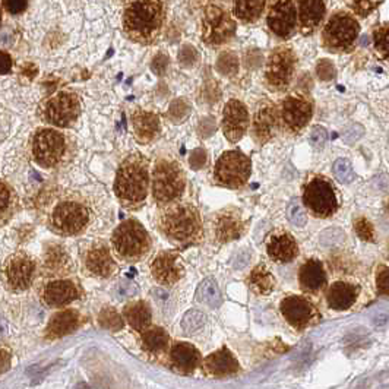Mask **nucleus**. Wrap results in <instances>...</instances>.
I'll return each mask as SVG.
<instances>
[{
  "label": "nucleus",
  "mask_w": 389,
  "mask_h": 389,
  "mask_svg": "<svg viewBox=\"0 0 389 389\" xmlns=\"http://www.w3.org/2000/svg\"><path fill=\"white\" fill-rule=\"evenodd\" d=\"M118 199L126 208H141L148 198L150 164L142 154L125 158L116 173L113 186Z\"/></svg>",
  "instance_id": "f257e3e1"
},
{
  "label": "nucleus",
  "mask_w": 389,
  "mask_h": 389,
  "mask_svg": "<svg viewBox=\"0 0 389 389\" xmlns=\"http://www.w3.org/2000/svg\"><path fill=\"white\" fill-rule=\"evenodd\" d=\"M158 229L174 245L189 248L199 245L204 239V227L197 206L179 204L166 208L158 217Z\"/></svg>",
  "instance_id": "f03ea898"
},
{
  "label": "nucleus",
  "mask_w": 389,
  "mask_h": 389,
  "mask_svg": "<svg viewBox=\"0 0 389 389\" xmlns=\"http://www.w3.org/2000/svg\"><path fill=\"white\" fill-rule=\"evenodd\" d=\"M164 20L163 2H131L123 12V29L132 41L147 45L158 37Z\"/></svg>",
  "instance_id": "7ed1b4c3"
},
{
  "label": "nucleus",
  "mask_w": 389,
  "mask_h": 389,
  "mask_svg": "<svg viewBox=\"0 0 389 389\" xmlns=\"http://www.w3.org/2000/svg\"><path fill=\"white\" fill-rule=\"evenodd\" d=\"M115 253L126 262H138L153 248V239L138 220H126L111 234Z\"/></svg>",
  "instance_id": "20e7f679"
},
{
  "label": "nucleus",
  "mask_w": 389,
  "mask_h": 389,
  "mask_svg": "<svg viewBox=\"0 0 389 389\" xmlns=\"http://www.w3.org/2000/svg\"><path fill=\"white\" fill-rule=\"evenodd\" d=\"M186 190V176L174 160L158 158L153 170V197L158 205L179 201Z\"/></svg>",
  "instance_id": "39448f33"
},
{
  "label": "nucleus",
  "mask_w": 389,
  "mask_h": 389,
  "mask_svg": "<svg viewBox=\"0 0 389 389\" xmlns=\"http://www.w3.org/2000/svg\"><path fill=\"white\" fill-rule=\"evenodd\" d=\"M360 34V24L348 12L334 13L322 31V43L332 53L351 52Z\"/></svg>",
  "instance_id": "423d86ee"
},
{
  "label": "nucleus",
  "mask_w": 389,
  "mask_h": 389,
  "mask_svg": "<svg viewBox=\"0 0 389 389\" xmlns=\"http://www.w3.org/2000/svg\"><path fill=\"white\" fill-rule=\"evenodd\" d=\"M80 116V99L76 92L60 91L40 107L43 122L56 127H71Z\"/></svg>",
  "instance_id": "0eeeda50"
},
{
  "label": "nucleus",
  "mask_w": 389,
  "mask_h": 389,
  "mask_svg": "<svg viewBox=\"0 0 389 389\" xmlns=\"http://www.w3.org/2000/svg\"><path fill=\"white\" fill-rule=\"evenodd\" d=\"M32 157L44 169L59 166L68 151V138L57 129L43 127L32 138Z\"/></svg>",
  "instance_id": "6e6552de"
},
{
  "label": "nucleus",
  "mask_w": 389,
  "mask_h": 389,
  "mask_svg": "<svg viewBox=\"0 0 389 389\" xmlns=\"http://www.w3.org/2000/svg\"><path fill=\"white\" fill-rule=\"evenodd\" d=\"M303 204L315 217H332L338 208V197L331 181L323 176H315L304 185Z\"/></svg>",
  "instance_id": "1a4fd4ad"
},
{
  "label": "nucleus",
  "mask_w": 389,
  "mask_h": 389,
  "mask_svg": "<svg viewBox=\"0 0 389 389\" xmlns=\"http://www.w3.org/2000/svg\"><path fill=\"white\" fill-rule=\"evenodd\" d=\"M252 173L250 158L239 150L225 151L214 167V179L220 186L239 189L245 186Z\"/></svg>",
  "instance_id": "9d476101"
},
{
  "label": "nucleus",
  "mask_w": 389,
  "mask_h": 389,
  "mask_svg": "<svg viewBox=\"0 0 389 389\" xmlns=\"http://www.w3.org/2000/svg\"><path fill=\"white\" fill-rule=\"evenodd\" d=\"M91 221L90 209L78 201L59 202L50 215L52 229L60 236H76L85 232Z\"/></svg>",
  "instance_id": "9b49d317"
},
{
  "label": "nucleus",
  "mask_w": 389,
  "mask_h": 389,
  "mask_svg": "<svg viewBox=\"0 0 389 389\" xmlns=\"http://www.w3.org/2000/svg\"><path fill=\"white\" fill-rule=\"evenodd\" d=\"M236 34V22L224 8L211 3L204 10L202 41L211 47L229 43Z\"/></svg>",
  "instance_id": "f8f14e48"
},
{
  "label": "nucleus",
  "mask_w": 389,
  "mask_h": 389,
  "mask_svg": "<svg viewBox=\"0 0 389 389\" xmlns=\"http://www.w3.org/2000/svg\"><path fill=\"white\" fill-rule=\"evenodd\" d=\"M296 64V53L290 47H277L267 62V84L274 90H285L295 76Z\"/></svg>",
  "instance_id": "ddd939ff"
},
{
  "label": "nucleus",
  "mask_w": 389,
  "mask_h": 389,
  "mask_svg": "<svg viewBox=\"0 0 389 389\" xmlns=\"http://www.w3.org/2000/svg\"><path fill=\"white\" fill-rule=\"evenodd\" d=\"M313 106L300 94L287 95L281 106V120L287 131L297 134L311 122Z\"/></svg>",
  "instance_id": "4468645a"
},
{
  "label": "nucleus",
  "mask_w": 389,
  "mask_h": 389,
  "mask_svg": "<svg viewBox=\"0 0 389 389\" xmlns=\"http://www.w3.org/2000/svg\"><path fill=\"white\" fill-rule=\"evenodd\" d=\"M297 3L295 2H274L271 3L267 25L275 36L288 40L295 36L297 28Z\"/></svg>",
  "instance_id": "2eb2a0df"
},
{
  "label": "nucleus",
  "mask_w": 389,
  "mask_h": 389,
  "mask_svg": "<svg viewBox=\"0 0 389 389\" xmlns=\"http://www.w3.org/2000/svg\"><path fill=\"white\" fill-rule=\"evenodd\" d=\"M5 275L10 290L24 291L34 280L36 261L24 252L15 253L6 261Z\"/></svg>",
  "instance_id": "dca6fc26"
},
{
  "label": "nucleus",
  "mask_w": 389,
  "mask_h": 389,
  "mask_svg": "<svg viewBox=\"0 0 389 389\" xmlns=\"http://www.w3.org/2000/svg\"><path fill=\"white\" fill-rule=\"evenodd\" d=\"M281 313L291 327L304 330L319 318L313 303L303 296H288L281 302Z\"/></svg>",
  "instance_id": "f3484780"
},
{
  "label": "nucleus",
  "mask_w": 389,
  "mask_h": 389,
  "mask_svg": "<svg viewBox=\"0 0 389 389\" xmlns=\"http://www.w3.org/2000/svg\"><path fill=\"white\" fill-rule=\"evenodd\" d=\"M249 110L239 100H230L222 111V132L230 142H239L249 127Z\"/></svg>",
  "instance_id": "a211bd4d"
},
{
  "label": "nucleus",
  "mask_w": 389,
  "mask_h": 389,
  "mask_svg": "<svg viewBox=\"0 0 389 389\" xmlns=\"http://www.w3.org/2000/svg\"><path fill=\"white\" fill-rule=\"evenodd\" d=\"M280 113L272 101L259 103L252 122V135L257 143H267L277 132Z\"/></svg>",
  "instance_id": "6ab92c4d"
},
{
  "label": "nucleus",
  "mask_w": 389,
  "mask_h": 389,
  "mask_svg": "<svg viewBox=\"0 0 389 389\" xmlns=\"http://www.w3.org/2000/svg\"><path fill=\"white\" fill-rule=\"evenodd\" d=\"M151 272L161 285H174L183 275L181 255L174 250L160 252L151 264Z\"/></svg>",
  "instance_id": "aec40b11"
},
{
  "label": "nucleus",
  "mask_w": 389,
  "mask_h": 389,
  "mask_svg": "<svg viewBox=\"0 0 389 389\" xmlns=\"http://www.w3.org/2000/svg\"><path fill=\"white\" fill-rule=\"evenodd\" d=\"M246 232V222L243 220L240 211L224 209L215 215L214 233L220 243H229L240 239Z\"/></svg>",
  "instance_id": "412c9836"
},
{
  "label": "nucleus",
  "mask_w": 389,
  "mask_h": 389,
  "mask_svg": "<svg viewBox=\"0 0 389 389\" xmlns=\"http://www.w3.org/2000/svg\"><path fill=\"white\" fill-rule=\"evenodd\" d=\"M84 262L90 274L101 278L110 277L118 269V265L115 259H113L106 241H97L91 245L84 256Z\"/></svg>",
  "instance_id": "4be33fe9"
},
{
  "label": "nucleus",
  "mask_w": 389,
  "mask_h": 389,
  "mask_svg": "<svg viewBox=\"0 0 389 389\" xmlns=\"http://www.w3.org/2000/svg\"><path fill=\"white\" fill-rule=\"evenodd\" d=\"M267 253L274 262H293L299 255L296 239L284 230L272 232L267 239Z\"/></svg>",
  "instance_id": "5701e85b"
},
{
  "label": "nucleus",
  "mask_w": 389,
  "mask_h": 389,
  "mask_svg": "<svg viewBox=\"0 0 389 389\" xmlns=\"http://www.w3.org/2000/svg\"><path fill=\"white\" fill-rule=\"evenodd\" d=\"M360 285L353 281L338 280L332 283L327 291V303L332 311L344 312L358 303L360 296Z\"/></svg>",
  "instance_id": "b1692460"
},
{
  "label": "nucleus",
  "mask_w": 389,
  "mask_h": 389,
  "mask_svg": "<svg viewBox=\"0 0 389 389\" xmlns=\"http://www.w3.org/2000/svg\"><path fill=\"white\" fill-rule=\"evenodd\" d=\"M79 288L72 280L50 281L43 291V300L50 307H62L79 299Z\"/></svg>",
  "instance_id": "393cba45"
},
{
  "label": "nucleus",
  "mask_w": 389,
  "mask_h": 389,
  "mask_svg": "<svg viewBox=\"0 0 389 389\" xmlns=\"http://www.w3.org/2000/svg\"><path fill=\"white\" fill-rule=\"evenodd\" d=\"M299 283L306 293H318L328 283L327 271L319 259H307L299 269Z\"/></svg>",
  "instance_id": "a878e982"
},
{
  "label": "nucleus",
  "mask_w": 389,
  "mask_h": 389,
  "mask_svg": "<svg viewBox=\"0 0 389 389\" xmlns=\"http://www.w3.org/2000/svg\"><path fill=\"white\" fill-rule=\"evenodd\" d=\"M297 8L300 32L304 36H311L325 18L327 5L320 0H302L297 2Z\"/></svg>",
  "instance_id": "bb28decb"
},
{
  "label": "nucleus",
  "mask_w": 389,
  "mask_h": 389,
  "mask_svg": "<svg viewBox=\"0 0 389 389\" xmlns=\"http://www.w3.org/2000/svg\"><path fill=\"white\" fill-rule=\"evenodd\" d=\"M43 268L44 274L48 277H56V275H64L72 271L71 256L62 245L50 243L47 245L43 253Z\"/></svg>",
  "instance_id": "cd10ccee"
},
{
  "label": "nucleus",
  "mask_w": 389,
  "mask_h": 389,
  "mask_svg": "<svg viewBox=\"0 0 389 389\" xmlns=\"http://www.w3.org/2000/svg\"><path fill=\"white\" fill-rule=\"evenodd\" d=\"M132 126L136 139L141 143H148L154 141L161 131L160 118L153 111L138 108L132 113Z\"/></svg>",
  "instance_id": "c85d7f7f"
},
{
  "label": "nucleus",
  "mask_w": 389,
  "mask_h": 389,
  "mask_svg": "<svg viewBox=\"0 0 389 389\" xmlns=\"http://www.w3.org/2000/svg\"><path fill=\"white\" fill-rule=\"evenodd\" d=\"M205 372L209 375L214 376H227V375H233L239 370V363L236 360L234 355L227 350V348H221L218 351H215L214 354L208 355L204 363Z\"/></svg>",
  "instance_id": "c756f323"
},
{
  "label": "nucleus",
  "mask_w": 389,
  "mask_h": 389,
  "mask_svg": "<svg viewBox=\"0 0 389 389\" xmlns=\"http://www.w3.org/2000/svg\"><path fill=\"white\" fill-rule=\"evenodd\" d=\"M78 327H79V313L72 309L63 311L60 313H56L50 319V322H48L45 337L48 339L62 338L64 335L73 332Z\"/></svg>",
  "instance_id": "7c9ffc66"
},
{
  "label": "nucleus",
  "mask_w": 389,
  "mask_h": 389,
  "mask_svg": "<svg viewBox=\"0 0 389 389\" xmlns=\"http://www.w3.org/2000/svg\"><path fill=\"white\" fill-rule=\"evenodd\" d=\"M170 355H171L173 365L179 370L185 372V374H189V372H192L194 367H197L199 365V359H201L199 351L192 344H188V343L176 344L171 348Z\"/></svg>",
  "instance_id": "2f4dec72"
},
{
  "label": "nucleus",
  "mask_w": 389,
  "mask_h": 389,
  "mask_svg": "<svg viewBox=\"0 0 389 389\" xmlns=\"http://www.w3.org/2000/svg\"><path fill=\"white\" fill-rule=\"evenodd\" d=\"M123 315H125L126 320L129 322V325L139 332L148 330L151 325L153 313H151L150 306L145 302L129 303L127 306H125Z\"/></svg>",
  "instance_id": "473e14b6"
},
{
  "label": "nucleus",
  "mask_w": 389,
  "mask_h": 389,
  "mask_svg": "<svg viewBox=\"0 0 389 389\" xmlns=\"http://www.w3.org/2000/svg\"><path fill=\"white\" fill-rule=\"evenodd\" d=\"M249 287L256 295H269L275 287V280L274 275L265 268V265H257L256 268L252 269L249 278H248Z\"/></svg>",
  "instance_id": "72a5a7b5"
},
{
  "label": "nucleus",
  "mask_w": 389,
  "mask_h": 389,
  "mask_svg": "<svg viewBox=\"0 0 389 389\" xmlns=\"http://www.w3.org/2000/svg\"><path fill=\"white\" fill-rule=\"evenodd\" d=\"M194 299L205 306L213 307V309H217V307L221 306V303H222L221 290H220L218 284L215 283V280H213V278H205L198 285Z\"/></svg>",
  "instance_id": "f704fd0d"
},
{
  "label": "nucleus",
  "mask_w": 389,
  "mask_h": 389,
  "mask_svg": "<svg viewBox=\"0 0 389 389\" xmlns=\"http://www.w3.org/2000/svg\"><path fill=\"white\" fill-rule=\"evenodd\" d=\"M169 344V335L163 328H151L142 335V346L148 353L158 354L164 351Z\"/></svg>",
  "instance_id": "c9c22d12"
},
{
  "label": "nucleus",
  "mask_w": 389,
  "mask_h": 389,
  "mask_svg": "<svg viewBox=\"0 0 389 389\" xmlns=\"http://www.w3.org/2000/svg\"><path fill=\"white\" fill-rule=\"evenodd\" d=\"M265 2H236L234 3V15L240 21L245 22H255L265 9Z\"/></svg>",
  "instance_id": "e433bc0d"
},
{
  "label": "nucleus",
  "mask_w": 389,
  "mask_h": 389,
  "mask_svg": "<svg viewBox=\"0 0 389 389\" xmlns=\"http://www.w3.org/2000/svg\"><path fill=\"white\" fill-rule=\"evenodd\" d=\"M239 66H240V63H239V57L234 52H229V50H225L222 52L218 59H217V63H215V68L217 71L222 75V76H227V78H233L239 73Z\"/></svg>",
  "instance_id": "4c0bfd02"
},
{
  "label": "nucleus",
  "mask_w": 389,
  "mask_h": 389,
  "mask_svg": "<svg viewBox=\"0 0 389 389\" xmlns=\"http://www.w3.org/2000/svg\"><path fill=\"white\" fill-rule=\"evenodd\" d=\"M192 113V106L186 99H176L171 101L167 110V118L171 123L181 125L189 119Z\"/></svg>",
  "instance_id": "58836bf2"
},
{
  "label": "nucleus",
  "mask_w": 389,
  "mask_h": 389,
  "mask_svg": "<svg viewBox=\"0 0 389 389\" xmlns=\"http://www.w3.org/2000/svg\"><path fill=\"white\" fill-rule=\"evenodd\" d=\"M374 45L379 56L389 62V22L381 24L374 29Z\"/></svg>",
  "instance_id": "ea45409f"
},
{
  "label": "nucleus",
  "mask_w": 389,
  "mask_h": 389,
  "mask_svg": "<svg viewBox=\"0 0 389 389\" xmlns=\"http://www.w3.org/2000/svg\"><path fill=\"white\" fill-rule=\"evenodd\" d=\"M99 323H100L101 328L113 331V332L120 331L125 327L122 316L115 309H113V307H106V309H103L100 312Z\"/></svg>",
  "instance_id": "a19ab883"
},
{
  "label": "nucleus",
  "mask_w": 389,
  "mask_h": 389,
  "mask_svg": "<svg viewBox=\"0 0 389 389\" xmlns=\"http://www.w3.org/2000/svg\"><path fill=\"white\" fill-rule=\"evenodd\" d=\"M206 323V316L201 311H189L182 319V330L186 334H194L202 330Z\"/></svg>",
  "instance_id": "79ce46f5"
},
{
  "label": "nucleus",
  "mask_w": 389,
  "mask_h": 389,
  "mask_svg": "<svg viewBox=\"0 0 389 389\" xmlns=\"http://www.w3.org/2000/svg\"><path fill=\"white\" fill-rule=\"evenodd\" d=\"M201 55L192 44H185L179 52V63L186 69H192L199 63Z\"/></svg>",
  "instance_id": "37998d69"
},
{
  "label": "nucleus",
  "mask_w": 389,
  "mask_h": 389,
  "mask_svg": "<svg viewBox=\"0 0 389 389\" xmlns=\"http://www.w3.org/2000/svg\"><path fill=\"white\" fill-rule=\"evenodd\" d=\"M375 285L379 296H389V267L379 265L375 272Z\"/></svg>",
  "instance_id": "c03bdc74"
},
{
  "label": "nucleus",
  "mask_w": 389,
  "mask_h": 389,
  "mask_svg": "<svg viewBox=\"0 0 389 389\" xmlns=\"http://www.w3.org/2000/svg\"><path fill=\"white\" fill-rule=\"evenodd\" d=\"M354 230L363 241H374L375 240V229L367 218L360 217L354 222Z\"/></svg>",
  "instance_id": "a18cd8bd"
},
{
  "label": "nucleus",
  "mask_w": 389,
  "mask_h": 389,
  "mask_svg": "<svg viewBox=\"0 0 389 389\" xmlns=\"http://www.w3.org/2000/svg\"><path fill=\"white\" fill-rule=\"evenodd\" d=\"M316 75L320 80H325V83H328V80H332L337 75L334 63L331 60H327V59L319 60L318 64H316Z\"/></svg>",
  "instance_id": "49530a36"
},
{
  "label": "nucleus",
  "mask_w": 389,
  "mask_h": 389,
  "mask_svg": "<svg viewBox=\"0 0 389 389\" xmlns=\"http://www.w3.org/2000/svg\"><path fill=\"white\" fill-rule=\"evenodd\" d=\"M334 173L338 177V181H341L344 183H348L353 179V170L351 166L347 160L341 158V160H337L335 164H334Z\"/></svg>",
  "instance_id": "de8ad7c7"
},
{
  "label": "nucleus",
  "mask_w": 389,
  "mask_h": 389,
  "mask_svg": "<svg viewBox=\"0 0 389 389\" xmlns=\"http://www.w3.org/2000/svg\"><path fill=\"white\" fill-rule=\"evenodd\" d=\"M208 163V153L204 148L193 150L189 155V166L192 170H202Z\"/></svg>",
  "instance_id": "09e8293b"
},
{
  "label": "nucleus",
  "mask_w": 389,
  "mask_h": 389,
  "mask_svg": "<svg viewBox=\"0 0 389 389\" xmlns=\"http://www.w3.org/2000/svg\"><path fill=\"white\" fill-rule=\"evenodd\" d=\"M217 131V122H215V118L213 116H205L199 120L198 123V134L201 138L206 139L209 136H213Z\"/></svg>",
  "instance_id": "8fccbe9b"
},
{
  "label": "nucleus",
  "mask_w": 389,
  "mask_h": 389,
  "mask_svg": "<svg viewBox=\"0 0 389 389\" xmlns=\"http://www.w3.org/2000/svg\"><path fill=\"white\" fill-rule=\"evenodd\" d=\"M115 291L119 299H129V297H134L139 291V288L135 283L129 281V280H123V281L118 283Z\"/></svg>",
  "instance_id": "3c124183"
},
{
  "label": "nucleus",
  "mask_w": 389,
  "mask_h": 389,
  "mask_svg": "<svg viewBox=\"0 0 389 389\" xmlns=\"http://www.w3.org/2000/svg\"><path fill=\"white\" fill-rule=\"evenodd\" d=\"M287 215H288V220L293 222L295 225H297V227H303L306 224V213H304V209L296 201L288 206Z\"/></svg>",
  "instance_id": "603ef678"
},
{
  "label": "nucleus",
  "mask_w": 389,
  "mask_h": 389,
  "mask_svg": "<svg viewBox=\"0 0 389 389\" xmlns=\"http://www.w3.org/2000/svg\"><path fill=\"white\" fill-rule=\"evenodd\" d=\"M381 3L379 2H348L347 6L353 9L354 13H358L359 16H362V18H365V16H367L369 13L374 12Z\"/></svg>",
  "instance_id": "864d4df0"
},
{
  "label": "nucleus",
  "mask_w": 389,
  "mask_h": 389,
  "mask_svg": "<svg viewBox=\"0 0 389 389\" xmlns=\"http://www.w3.org/2000/svg\"><path fill=\"white\" fill-rule=\"evenodd\" d=\"M169 64H170L169 56L166 53H158L151 62V71L158 76H163L167 72Z\"/></svg>",
  "instance_id": "5fc2aeb1"
},
{
  "label": "nucleus",
  "mask_w": 389,
  "mask_h": 389,
  "mask_svg": "<svg viewBox=\"0 0 389 389\" xmlns=\"http://www.w3.org/2000/svg\"><path fill=\"white\" fill-rule=\"evenodd\" d=\"M15 202V194L12 192L10 188H8V185L2 183V199H0V209H2V218H6V213L10 211V208L13 206Z\"/></svg>",
  "instance_id": "6e6d98bb"
},
{
  "label": "nucleus",
  "mask_w": 389,
  "mask_h": 389,
  "mask_svg": "<svg viewBox=\"0 0 389 389\" xmlns=\"http://www.w3.org/2000/svg\"><path fill=\"white\" fill-rule=\"evenodd\" d=\"M2 6L9 13L18 15V13H22L24 10H27L28 2H25V0H5V2H2Z\"/></svg>",
  "instance_id": "4d7b16f0"
},
{
  "label": "nucleus",
  "mask_w": 389,
  "mask_h": 389,
  "mask_svg": "<svg viewBox=\"0 0 389 389\" xmlns=\"http://www.w3.org/2000/svg\"><path fill=\"white\" fill-rule=\"evenodd\" d=\"M327 138H328V135H327V131H325V129L320 127V126H318V127H315L313 131H312V135H311V142H312L313 147H316V148H322V145L325 143Z\"/></svg>",
  "instance_id": "13d9d810"
},
{
  "label": "nucleus",
  "mask_w": 389,
  "mask_h": 389,
  "mask_svg": "<svg viewBox=\"0 0 389 389\" xmlns=\"http://www.w3.org/2000/svg\"><path fill=\"white\" fill-rule=\"evenodd\" d=\"M12 69V59L10 55L5 50H2V75L9 73Z\"/></svg>",
  "instance_id": "bf43d9fd"
},
{
  "label": "nucleus",
  "mask_w": 389,
  "mask_h": 389,
  "mask_svg": "<svg viewBox=\"0 0 389 389\" xmlns=\"http://www.w3.org/2000/svg\"><path fill=\"white\" fill-rule=\"evenodd\" d=\"M2 374H5V372L9 369L10 366V354L8 351H2Z\"/></svg>",
  "instance_id": "052dcab7"
},
{
  "label": "nucleus",
  "mask_w": 389,
  "mask_h": 389,
  "mask_svg": "<svg viewBox=\"0 0 389 389\" xmlns=\"http://www.w3.org/2000/svg\"><path fill=\"white\" fill-rule=\"evenodd\" d=\"M76 389H91L87 383H79L78 386H76Z\"/></svg>",
  "instance_id": "680f3d73"
},
{
  "label": "nucleus",
  "mask_w": 389,
  "mask_h": 389,
  "mask_svg": "<svg viewBox=\"0 0 389 389\" xmlns=\"http://www.w3.org/2000/svg\"><path fill=\"white\" fill-rule=\"evenodd\" d=\"M388 213H389V201H388Z\"/></svg>",
  "instance_id": "e2e57ef3"
},
{
  "label": "nucleus",
  "mask_w": 389,
  "mask_h": 389,
  "mask_svg": "<svg viewBox=\"0 0 389 389\" xmlns=\"http://www.w3.org/2000/svg\"><path fill=\"white\" fill-rule=\"evenodd\" d=\"M388 139H389V138H388Z\"/></svg>",
  "instance_id": "0e129e2a"
}]
</instances>
